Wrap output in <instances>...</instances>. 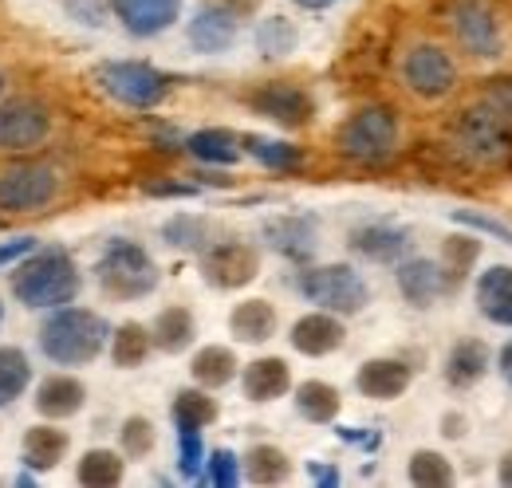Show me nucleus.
<instances>
[{"mask_svg":"<svg viewBox=\"0 0 512 488\" xmlns=\"http://www.w3.org/2000/svg\"><path fill=\"white\" fill-rule=\"evenodd\" d=\"M241 150L245 154H253L260 166H268V170H296L300 162H304V154H300V146H288V142H276V138H260V134H245L241 138Z\"/></svg>","mask_w":512,"mask_h":488,"instance_id":"obj_34","label":"nucleus"},{"mask_svg":"<svg viewBox=\"0 0 512 488\" xmlns=\"http://www.w3.org/2000/svg\"><path fill=\"white\" fill-rule=\"evenodd\" d=\"M355 386H359V394H367L375 402H394L410 386V366L398 359H371L359 366Z\"/></svg>","mask_w":512,"mask_h":488,"instance_id":"obj_18","label":"nucleus"},{"mask_svg":"<svg viewBox=\"0 0 512 488\" xmlns=\"http://www.w3.org/2000/svg\"><path fill=\"white\" fill-rule=\"evenodd\" d=\"M485 370H489V351H485L477 339H465V343H457L453 355H449L446 378H449V386L465 390V386H473Z\"/></svg>","mask_w":512,"mask_h":488,"instance_id":"obj_29","label":"nucleus"},{"mask_svg":"<svg viewBox=\"0 0 512 488\" xmlns=\"http://www.w3.org/2000/svg\"><path fill=\"white\" fill-rule=\"evenodd\" d=\"M402 75H406V87L422 99H442L457 83V67L438 44H418L402 63Z\"/></svg>","mask_w":512,"mask_h":488,"instance_id":"obj_10","label":"nucleus"},{"mask_svg":"<svg viewBox=\"0 0 512 488\" xmlns=\"http://www.w3.org/2000/svg\"><path fill=\"white\" fill-rule=\"evenodd\" d=\"M150 339H154V347H162V351H170V355L186 351L193 343V315L186 307H166V311L154 319Z\"/></svg>","mask_w":512,"mask_h":488,"instance_id":"obj_28","label":"nucleus"},{"mask_svg":"<svg viewBox=\"0 0 512 488\" xmlns=\"http://www.w3.org/2000/svg\"><path fill=\"white\" fill-rule=\"evenodd\" d=\"M296 410H300L308 422L327 426V422H335V414H339V390L327 386V382H304V386H296Z\"/></svg>","mask_w":512,"mask_h":488,"instance_id":"obj_32","label":"nucleus"},{"mask_svg":"<svg viewBox=\"0 0 512 488\" xmlns=\"http://www.w3.org/2000/svg\"><path fill=\"white\" fill-rule=\"evenodd\" d=\"M32 382V363L20 347H0V410L12 406Z\"/></svg>","mask_w":512,"mask_h":488,"instance_id":"obj_33","label":"nucleus"},{"mask_svg":"<svg viewBox=\"0 0 512 488\" xmlns=\"http://www.w3.org/2000/svg\"><path fill=\"white\" fill-rule=\"evenodd\" d=\"M288 473H292V465L276 445H253L245 453V477L253 485H280V481H288Z\"/></svg>","mask_w":512,"mask_h":488,"instance_id":"obj_35","label":"nucleus"},{"mask_svg":"<svg viewBox=\"0 0 512 488\" xmlns=\"http://www.w3.org/2000/svg\"><path fill=\"white\" fill-rule=\"evenodd\" d=\"M0 323H4V304H0Z\"/></svg>","mask_w":512,"mask_h":488,"instance_id":"obj_50","label":"nucleus"},{"mask_svg":"<svg viewBox=\"0 0 512 488\" xmlns=\"http://www.w3.org/2000/svg\"><path fill=\"white\" fill-rule=\"evenodd\" d=\"M501 374H505V378L512 382V343L505 347V351H501Z\"/></svg>","mask_w":512,"mask_h":488,"instance_id":"obj_47","label":"nucleus"},{"mask_svg":"<svg viewBox=\"0 0 512 488\" xmlns=\"http://www.w3.org/2000/svg\"><path fill=\"white\" fill-rule=\"evenodd\" d=\"M190 374L197 386L217 390V386L233 382V374H237V355H233L229 347H201V351L193 355Z\"/></svg>","mask_w":512,"mask_h":488,"instance_id":"obj_26","label":"nucleus"},{"mask_svg":"<svg viewBox=\"0 0 512 488\" xmlns=\"http://www.w3.org/2000/svg\"><path fill=\"white\" fill-rule=\"evenodd\" d=\"M292 374L284 359H256L245 366V398L249 402H272L280 394H288Z\"/></svg>","mask_w":512,"mask_h":488,"instance_id":"obj_23","label":"nucleus"},{"mask_svg":"<svg viewBox=\"0 0 512 488\" xmlns=\"http://www.w3.org/2000/svg\"><path fill=\"white\" fill-rule=\"evenodd\" d=\"M213 418H217V402L205 394V386L201 390H182L174 398V422H178V429H205Z\"/></svg>","mask_w":512,"mask_h":488,"instance_id":"obj_36","label":"nucleus"},{"mask_svg":"<svg viewBox=\"0 0 512 488\" xmlns=\"http://www.w3.org/2000/svg\"><path fill=\"white\" fill-rule=\"evenodd\" d=\"M343 339H347V331H343V323L335 319V311H312V315L296 319V327H292V347H296L300 355H312V359L339 351Z\"/></svg>","mask_w":512,"mask_h":488,"instance_id":"obj_14","label":"nucleus"},{"mask_svg":"<svg viewBox=\"0 0 512 488\" xmlns=\"http://www.w3.org/2000/svg\"><path fill=\"white\" fill-rule=\"evenodd\" d=\"M154 449V426L146 418H127L123 422V453L127 457H146Z\"/></svg>","mask_w":512,"mask_h":488,"instance_id":"obj_41","label":"nucleus"},{"mask_svg":"<svg viewBox=\"0 0 512 488\" xmlns=\"http://www.w3.org/2000/svg\"><path fill=\"white\" fill-rule=\"evenodd\" d=\"M256 40H260V52H264V56H284V52H292V44H296V28H292L288 20H280V16H272V20L260 24Z\"/></svg>","mask_w":512,"mask_h":488,"instance_id":"obj_38","label":"nucleus"},{"mask_svg":"<svg viewBox=\"0 0 512 488\" xmlns=\"http://www.w3.org/2000/svg\"><path fill=\"white\" fill-rule=\"evenodd\" d=\"M209 485H217V488H233L237 481H241V461L229 453V449H217V453H209Z\"/></svg>","mask_w":512,"mask_h":488,"instance_id":"obj_40","label":"nucleus"},{"mask_svg":"<svg viewBox=\"0 0 512 488\" xmlns=\"http://www.w3.org/2000/svg\"><path fill=\"white\" fill-rule=\"evenodd\" d=\"M0 91H4V75H0Z\"/></svg>","mask_w":512,"mask_h":488,"instance_id":"obj_51","label":"nucleus"},{"mask_svg":"<svg viewBox=\"0 0 512 488\" xmlns=\"http://www.w3.org/2000/svg\"><path fill=\"white\" fill-rule=\"evenodd\" d=\"M249 107L264 119L280 122V126H308L316 119V103L304 87H292V83H264L249 95Z\"/></svg>","mask_w":512,"mask_h":488,"instance_id":"obj_11","label":"nucleus"},{"mask_svg":"<svg viewBox=\"0 0 512 488\" xmlns=\"http://www.w3.org/2000/svg\"><path fill=\"white\" fill-rule=\"evenodd\" d=\"M32 248H36V237H12V241H4L0 244V268H4V264L24 260Z\"/></svg>","mask_w":512,"mask_h":488,"instance_id":"obj_44","label":"nucleus"},{"mask_svg":"<svg viewBox=\"0 0 512 488\" xmlns=\"http://www.w3.org/2000/svg\"><path fill=\"white\" fill-rule=\"evenodd\" d=\"M95 79H99V87L111 99H119L127 107H138V111H150V107H158L170 95V75H162L158 67L138 60L103 63Z\"/></svg>","mask_w":512,"mask_h":488,"instance_id":"obj_6","label":"nucleus"},{"mask_svg":"<svg viewBox=\"0 0 512 488\" xmlns=\"http://www.w3.org/2000/svg\"><path fill=\"white\" fill-rule=\"evenodd\" d=\"M56 189H60V178L52 166L16 162L0 174V209L4 213H36V209L52 205Z\"/></svg>","mask_w":512,"mask_h":488,"instance_id":"obj_9","label":"nucleus"},{"mask_svg":"<svg viewBox=\"0 0 512 488\" xmlns=\"http://www.w3.org/2000/svg\"><path fill=\"white\" fill-rule=\"evenodd\" d=\"M477 256V241H449L446 244V272L449 276H461L465 268H469V260Z\"/></svg>","mask_w":512,"mask_h":488,"instance_id":"obj_43","label":"nucleus"},{"mask_svg":"<svg viewBox=\"0 0 512 488\" xmlns=\"http://www.w3.org/2000/svg\"><path fill=\"white\" fill-rule=\"evenodd\" d=\"M83 402H87V390H83V382L71 378V374H52V378H44L40 390H36V410H40V418H48V422H64L71 414H79Z\"/></svg>","mask_w":512,"mask_h":488,"instance_id":"obj_16","label":"nucleus"},{"mask_svg":"<svg viewBox=\"0 0 512 488\" xmlns=\"http://www.w3.org/2000/svg\"><path fill=\"white\" fill-rule=\"evenodd\" d=\"M233 36H237V20H233L229 8L209 4V8H201V12L193 16L190 40L197 52H225V48L233 44Z\"/></svg>","mask_w":512,"mask_h":488,"instance_id":"obj_21","label":"nucleus"},{"mask_svg":"<svg viewBox=\"0 0 512 488\" xmlns=\"http://www.w3.org/2000/svg\"><path fill=\"white\" fill-rule=\"evenodd\" d=\"M300 8H312V12H320V8H327V4H335V0H296Z\"/></svg>","mask_w":512,"mask_h":488,"instance_id":"obj_49","label":"nucleus"},{"mask_svg":"<svg viewBox=\"0 0 512 488\" xmlns=\"http://www.w3.org/2000/svg\"><path fill=\"white\" fill-rule=\"evenodd\" d=\"M201 465H205L201 429H178V469L186 477H201Z\"/></svg>","mask_w":512,"mask_h":488,"instance_id":"obj_39","label":"nucleus"},{"mask_svg":"<svg viewBox=\"0 0 512 488\" xmlns=\"http://www.w3.org/2000/svg\"><path fill=\"white\" fill-rule=\"evenodd\" d=\"M67 457V433L56 426H32L24 433V449L20 461L32 473H52L60 461Z\"/></svg>","mask_w":512,"mask_h":488,"instance_id":"obj_20","label":"nucleus"},{"mask_svg":"<svg viewBox=\"0 0 512 488\" xmlns=\"http://www.w3.org/2000/svg\"><path fill=\"white\" fill-rule=\"evenodd\" d=\"M142 189L154 193V197H193L197 193L193 185H182V182H146Z\"/></svg>","mask_w":512,"mask_h":488,"instance_id":"obj_45","label":"nucleus"},{"mask_svg":"<svg viewBox=\"0 0 512 488\" xmlns=\"http://www.w3.org/2000/svg\"><path fill=\"white\" fill-rule=\"evenodd\" d=\"M186 150H190L197 162H209V166H233L245 150H241V138L221 130V126H209V130H197L186 138Z\"/></svg>","mask_w":512,"mask_h":488,"instance_id":"obj_24","label":"nucleus"},{"mask_svg":"<svg viewBox=\"0 0 512 488\" xmlns=\"http://www.w3.org/2000/svg\"><path fill=\"white\" fill-rule=\"evenodd\" d=\"M83 288V276L71 260V252L52 244V248H32L16 272H12V296L32 311H56L67 307Z\"/></svg>","mask_w":512,"mask_h":488,"instance_id":"obj_1","label":"nucleus"},{"mask_svg":"<svg viewBox=\"0 0 512 488\" xmlns=\"http://www.w3.org/2000/svg\"><path fill=\"white\" fill-rule=\"evenodd\" d=\"M355 252L371 256V260H398L406 252V233L402 229H386V225H367L351 233Z\"/></svg>","mask_w":512,"mask_h":488,"instance_id":"obj_31","label":"nucleus"},{"mask_svg":"<svg viewBox=\"0 0 512 488\" xmlns=\"http://www.w3.org/2000/svg\"><path fill=\"white\" fill-rule=\"evenodd\" d=\"M201 272L213 288H245L249 280H256L260 260H256V248H249V244L221 241L201 256Z\"/></svg>","mask_w":512,"mask_h":488,"instance_id":"obj_12","label":"nucleus"},{"mask_svg":"<svg viewBox=\"0 0 512 488\" xmlns=\"http://www.w3.org/2000/svg\"><path fill=\"white\" fill-rule=\"evenodd\" d=\"M501 485H509L512 488V453L501 461Z\"/></svg>","mask_w":512,"mask_h":488,"instance_id":"obj_48","label":"nucleus"},{"mask_svg":"<svg viewBox=\"0 0 512 488\" xmlns=\"http://www.w3.org/2000/svg\"><path fill=\"white\" fill-rule=\"evenodd\" d=\"M229 331H233L241 343H264V339H272V331H276V307L264 304V300H245V304H237L233 315H229Z\"/></svg>","mask_w":512,"mask_h":488,"instance_id":"obj_25","label":"nucleus"},{"mask_svg":"<svg viewBox=\"0 0 512 488\" xmlns=\"http://www.w3.org/2000/svg\"><path fill=\"white\" fill-rule=\"evenodd\" d=\"M111 8L130 36H158L178 20L182 0H111Z\"/></svg>","mask_w":512,"mask_h":488,"instance_id":"obj_13","label":"nucleus"},{"mask_svg":"<svg viewBox=\"0 0 512 488\" xmlns=\"http://www.w3.org/2000/svg\"><path fill=\"white\" fill-rule=\"evenodd\" d=\"M111 327L91 307H56L40 327V351L56 366H87L103 355Z\"/></svg>","mask_w":512,"mask_h":488,"instance_id":"obj_3","label":"nucleus"},{"mask_svg":"<svg viewBox=\"0 0 512 488\" xmlns=\"http://www.w3.org/2000/svg\"><path fill=\"white\" fill-rule=\"evenodd\" d=\"M166 241L178 244V248H201L205 244V225L197 221V217H174V221H166Z\"/></svg>","mask_w":512,"mask_h":488,"instance_id":"obj_42","label":"nucleus"},{"mask_svg":"<svg viewBox=\"0 0 512 488\" xmlns=\"http://www.w3.org/2000/svg\"><path fill=\"white\" fill-rule=\"evenodd\" d=\"M453 32L473 56H493L497 52V20L481 0H465L453 12Z\"/></svg>","mask_w":512,"mask_h":488,"instance_id":"obj_15","label":"nucleus"},{"mask_svg":"<svg viewBox=\"0 0 512 488\" xmlns=\"http://www.w3.org/2000/svg\"><path fill=\"white\" fill-rule=\"evenodd\" d=\"M150 331L142 323H123L119 331H111V363L119 370H134V366L146 363L150 355Z\"/></svg>","mask_w":512,"mask_h":488,"instance_id":"obj_30","label":"nucleus"},{"mask_svg":"<svg viewBox=\"0 0 512 488\" xmlns=\"http://www.w3.org/2000/svg\"><path fill=\"white\" fill-rule=\"evenodd\" d=\"M335 146L343 158L359 162V166H379L394 154L398 146V119L394 111L375 103V107H363L355 111L351 119L335 130Z\"/></svg>","mask_w":512,"mask_h":488,"instance_id":"obj_4","label":"nucleus"},{"mask_svg":"<svg viewBox=\"0 0 512 488\" xmlns=\"http://www.w3.org/2000/svg\"><path fill=\"white\" fill-rule=\"evenodd\" d=\"M95 276H99L103 292L115 300H142L158 288V268H154L150 252L134 241L107 244V252L95 264Z\"/></svg>","mask_w":512,"mask_h":488,"instance_id":"obj_5","label":"nucleus"},{"mask_svg":"<svg viewBox=\"0 0 512 488\" xmlns=\"http://www.w3.org/2000/svg\"><path fill=\"white\" fill-rule=\"evenodd\" d=\"M398 288L414 307H430L449 288V272L434 260H406L398 268Z\"/></svg>","mask_w":512,"mask_h":488,"instance_id":"obj_17","label":"nucleus"},{"mask_svg":"<svg viewBox=\"0 0 512 488\" xmlns=\"http://www.w3.org/2000/svg\"><path fill=\"white\" fill-rule=\"evenodd\" d=\"M300 292L335 315H355L367 307V284L351 264H320L300 272Z\"/></svg>","mask_w":512,"mask_h":488,"instance_id":"obj_7","label":"nucleus"},{"mask_svg":"<svg viewBox=\"0 0 512 488\" xmlns=\"http://www.w3.org/2000/svg\"><path fill=\"white\" fill-rule=\"evenodd\" d=\"M457 142L477 162H501L512 154V79L485 87L457 119Z\"/></svg>","mask_w":512,"mask_h":488,"instance_id":"obj_2","label":"nucleus"},{"mask_svg":"<svg viewBox=\"0 0 512 488\" xmlns=\"http://www.w3.org/2000/svg\"><path fill=\"white\" fill-rule=\"evenodd\" d=\"M477 304L493 323L512 327V268L497 264L477 280Z\"/></svg>","mask_w":512,"mask_h":488,"instance_id":"obj_22","label":"nucleus"},{"mask_svg":"<svg viewBox=\"0 0 512 488\" xmlns=\"http://www.w3.org/2000/svg\"><path fill=\"white\" fill-rule=\"evenodd\" d=\"M75 481L87 488H111L123 481V457L111 449H87L75 465Z\"/></svg>","mask_w":512,"mask_h":488,"instance_id":"obj_27","label":"nucleus"},{"mask_svg":"<svg viewBox=\"0 0 512 488\" xmlns=\"http://www.w3.org/2000/svg\"><path fill=\"white\" fill-rule=\"evenodd\" d=\"M410 481L422 488H446L453 485V469H449V461L442 453L422 449V453L410 457Z\"/></svg>","mask_w":512,"mask_h":488,"instance_id":"obj_37","label":"nucleus"},{"mask_svg":"<svg viewBox=\"0 0 512 488\" xmlns=\"http://www.w3.org/2000/svg\"><path fill=\"white\" fill-rule=\"evenodd\" d=\"M312 477H316L320 485H339V473H335V469H320V465H312Z\"/></svg>","mask_w":512,"mask_h":488,"instance_id":"obj_46","label":"nucleus"},{"mask_svg":"<svg viewBox=\"0 0 512 488\" xmlns=\"http://www.w3.org/2000/svg\"><path fill=\"white\" fill-rule=\"evenodd\" d=\"M264 237L288 260H308L316 252V225L308 217H276L264 225Z\"/></svg>","mask_w":512,"mask_h":488,"instance_id":"obj_19","label":"nucleus"},{"mask_svg":"<svg viewBox=\"0 0 512 488\" xmlns=\"http://www.w3.org/2000/svg\"><path fill=\"white\" fill-rule=\"evenodd\" d=\"M52 130V111L32 95H8L0 99V150L4 154H28L44 146Z\"/></svg>","mask_w":512,"mask_h":488,"instance_id":"obj_8","label":"nucleus"}]
</instances>
